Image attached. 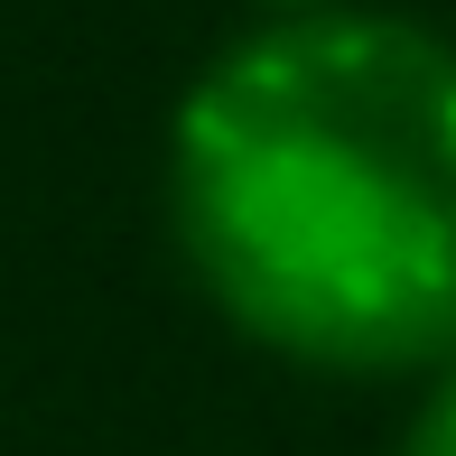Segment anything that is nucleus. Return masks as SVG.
Masks as SVG:
<instances>
[{
  "instance_id": "f03ea898",
  "label": "nucleus",
  "mask_w": 456,
  "mask_h": 456,
  "mask_svg": "<svg viewBox=\"0 0 456 456\" xmlns=\"http://www.w3.org/2000/svg\"><path fill=\"white\" fill-rule=\"evenodd\" d=\"M391 456H456V363L410 391V419H401V447Z\"/></svg>"
},
{
  "instance_id": "f257e3e1",
  "label": "nucleus",
  "mask_w": 456,
  "mask_h": 456,
  "mask_svg": "<svg viewBox=\"0 0 456 456\" xmlns=\"http://www.w3.org/2000/svg\"><path fill=\"white\" fill-rule=\"evenodd\" d=\"M168 242L252 354L317 382L456 363V37L410 10L261 19L168 112Z\"/></svg>"
},
{
  "instance_id": "7ed1b4c3",
  "label": "nucleus",
  "mask_w": 456,
  "mask_h": 456,
  "mask_svg": "<svg viewBox=\"0 0 456 456\" xmlns=\"http://www.w3.org/2000/svg\"><path fill=\"white\" fill-rule=\"evenodd\" d=\"M261 19H317V10H354V0H252Z\"/></svg>"
}]
</instances>
